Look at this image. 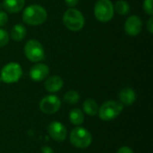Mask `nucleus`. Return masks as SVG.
Segmentation results:
<instances>
[{"label": "nucleus", "instance_id": "cd10ccee", "mask_svg": "<svg viewBox=\"0 0 153 153\" xmlns=\"http://www.w3.org/2000/svg\"><path fill=\"white\" fill-rule=\"evenodd\" d=\"M20 153H22V152H20Z\"/></svg>", "mask_w": 153, "mask_h": 153}, {"label": "nucleus", "instance_id": "a878e982", "mask_svg": "<svg viewBox=\"0 0 153 153\" xmlns=\"http://www.w3.org/2000/svg\"><path fill=\"white\" fill-rule=\"evenodd\" d=\"M41 153H55V152L49 146H43L41 148Z\"/></svg>", "mask_w": 153, "mask_h": 153}, {"label": "nucleus", "instance_id": "6e6552de", "mask_svg": "<svg viewBox=\"0 0 153 153\" xmlns=\"http://www.w3.org/2000/svg\"><path fill=\"white\" fill-rule=\"evenodd\" d=\"M61 108V100L56 95L45 96L39 102V108L42 113L52 115L56 113Z\"/></svg>", "mask_w": 153, "mask_h": 153}, {"label": "nucleus", "instance_id": "4468645a", "mask_svg": "<svg viewBox=\"0 0 153 153\" xmlns=\"http://www.w3.org/2000/svg\"><path fill=\"white\" fill-rule=\"evenodd\" d=\"M25 0H4L3 5L10 13H19L24 6Z\"/></svg>", "mask_w": 153, "mask_h": 153}, {"label": "nucleus", "instance_id": "f257e3e1", "mask_svg": "<svg viewBox=\"0 0 153 153\" xmlns=\"http://www.w3.org/2000/svg\"><path fill=\"white\" fill-rule=\"evenodd\" d=\"M48 18L46 9L39 4H30L22 13V21L29 25L37 26L44 23Z\"/></svg>", "mask_w": 153, "mask_h": 153}, {"label": "nucleus", "instance_id": "f8f14e48", "mask_svg": "<svg viewBox=\"0 0 153 153\" xmlns=\"http://www.w3.org/2000/svg\"><path fill=\"white\" fill-rule=\"evenodd\" d=\"M44 86H45V89L48 92H51V93L57 92V91H59L63 88L64 81H63V79L60 76L53 75V76L48 77L46 80Z\"/></svg>", "mask_w": 153, "mask_h": 153}, {"label": "nucleus", "instance_id": "39448f33", "mask_svg": "<svg viewBox=\"0 0 153 153\" xmlns=\"http://www.w3.org/2000/svg\"><path fill=\"white\" fill-rule=\"evenodd\" d=\"M22 76V68L20 64L10 62L6 64L1 70L0 79L5 83L17 82Z\"/></svg>", "mask_w": 153, "mask_h": 153}, {"label": "nucleus", "instance_id": "1a4fd4ad", "mask_svg": "<svg viewBox=\"0 0 153 153\" xmlns=\"http://www.w3.org/2000/svg\"><path fill=\"white\" fill-rule=\"evenodd\" d=\"M48 133L54 141L58 143L64 142L67 136L66 127L58 121H53L48 126Z\"/></svg>", "mask_w": 153, "mask_h": 153}, {"label": "nucleus", "instance_id": "5701e85b", "mask_svg": "<svg viewBox=\"0 0 153 153\" xmlns=\"http://www.w3.org/2000/svg\"><path fill=\"white\" fill-rule=\"evenodd\" d=\"M117 153H134V151L129 148L128 146H123V147H120L118 149V151L117 152Z\"/></svg>", "mask_w": 153, "mask_h": 153}, {"label": "nucleus", "instance_id": "9d476101", "mask_svg": "<svg viewBox=\"0 0 153 153\" xmlns=\"http://www.w3.org/2000/svg\"><path fill=\"white\" fill-rule=\"evenodd\" d=\"M125 30L127 35L131 37H135L142 31L143 29V22L142 19L137 15L129 16L124 25Z\"/></svg>", "mask_w": 153, "mask_h": 153}, {"label": "nucleus", "instance_id": "393cba45", "mask_svg": "<svg viewBox=\"0 0 153 153\" xmlns=\"http://www.w3.org/2000/svg\"><path fill=\"white\" fill-rule=\"evenodd\" d=\"M79 0H65V3L69 6V7H74L78 4Z\"/></svg>", "mask_w": 153, "mask_h": 153}, {"label": "nucleus", "instance_id": "f03ea898", "mask_svg": "<svg viewBox=\"0 0 153 153\" xmlns=\"http://www.w3.org/2000/svg\"><path fill=\"white\" fill-rule=\"evenodd\" d=\"M63 22L68 30L72 31H79L83 28L85 19L79 10L75 8H69L64 13Z\"/></svg>", "mask_w": 153, "mask_h": 153}, {"label": "nucleus", "instance_id": "6ab92c4d", "mask_svg": "<svg viewBox=\"0 0 153 153\" xmlns=\"http://www.w3.org/2000/svg\"><path fill=\"white\" fill-rule=\"evenodd\" d=\"M80 100V95L76 91H67L64 96V101L69 105H74L76 104Z\"/></svg>", "mask_w": 153, "mask_h": 153}, {"label": "nucleus", "instance_id": "dca6fc26", "mask_svg": "<svg viewBox=\"0 0 153 153\" xmlns=\"http://www.w3.org/2000/svg\"><path fill=\"white\" fill-rule=\"evenodd\" d=\"M82 108L85 114H87L88 116H91V117L97 115L99 111V106L97 102L92 99L85 100L82 104Z\"/></svg>", "mask_w": 153, "mask_h": 153}, {"label": "nucleus", "instance_id": "b1692460", "mask_svg": "<svg viewBox=\"0 0 153 153\" xmlns=\"http://www.w3.org/2000/svg\"><path fill=\"white\" fill-rule=\"evenodd\" d=\"M147 30H149L150 33H153V18L152 16L150 17L147 22Z\"/></svg>", "mask_w": 153, "mask_h": 153}, {"label": "nucleus", "instance_id": "412c9836", "mask_svg": "<svg viewBox=\"0 0 153 153\" xmlns=\"http://www.w3.org/2000/svg\"><path fill=\"white\" fill-rule=\"evenodd\" d=\"M153 0H144L143 2V10L144 12L149 14L150 16H152L153 14Z\"/></svg>", "mask_w": 153, "mask_h": 153}, {"label": "nucleus", "instance_id": "ddd939ff", "mask_svg": "<svg viewBox=\"0 0 153 153\" xmlns=\"http://www.w3.org/2000/svg\"><path fill=\"white\" fill-rule=\"evenodd\" d=\"M119 100L124 106H131L136 100V93L132 88H124L119 92Z\"/></svg>", "mask_w": 153, "mask_h": 153}, {"label": "nucleus", "instance_id": "7ed1b4c3", "mask_svg": "<svg viewBox=\"0 0 153 153\" xmlns=\"http://www.w3.org/2000/svg\"><path fill=\"white\" fill-rule=\"evenodd\" d=\"M124 105L120 101L108 100L99 108V117L103 121H110L117 117L123 111Z\"/></svg>", "mask_w": 153, "mask_h": 153}, {"label": "nucleus", "instance_id": "423d86ee", "mask_svg": "<svg viewBox=\"0 0 153 153\" xmlns=\"http://www.w3.org/2000/svg\"><path fill=\"white\" fill-rule=\"evenodd\" d=\"M114 5L110 0H98L94 6L95 18L100 22H108L114 16Z\"/></svg>", "mask_w": 153, "mask_h": 153}, {"label": "nucleus", "instance_id": "aec40b11", "mask_svg": "<svg viewBox=\"0 0 153 153\" xmlns=\"http://www.w3.org/2000/svg\"><path fill=\"white\" fill-rule=\"evenodd\" d=\"M9 41V34L6 30H4V29L0 28V48L4 47L5 45H7Z\"/></svg>", "mask_w": 153, "mask_h": 153}, {"label": "nucleus", "instance_id": "4be33fe9", "mask_svg": "<svg viewBox=\"0 0 153 153\" xmlns=\"http://www.w3.org/2000/svg\"><path fill=\"white\" fill-rule=\"evenodd\" d=\"M8 22V15L5 12L0 11V27L4 26Z\"/></svg>", "mask_w": 153, "mask_h": 153}, {"label": "nucleus", "instance_id": "f3484780", "mask_svg": "<svg viewBox=\"0 0 153 153\" xmlns=\"http://www.w3.org/2000/svg\"><path fill=\"white\" fill-rule=\"evenodd\" d=\"M70 122L74 126H81L84 121V114L80 108H74L69 113Z\"/></svg>", "mask_w": 153, "mask_h": 153}, {"label": "nucleus", "instance_id": "bb28decb", "mask_svg": "<svg viewBox=\"0 0 153 153\" xmlns=\"http://www.w3.org/2000/svg\"><path fill=\"white\" fill-rule=\"evenodd\" d=\"M0 83H1V79H0Z\"/></svg>", "mask_w": 153, "mask_h": 153}, {"label": "nucleus", "instance_id": "2eb2a0df", "mask_svg": "<svg viewBox=\"0 0 153 153\" xmlns=\"http://www.w3.org/2000/svg\"><path fill=\"white\" fill-rule=\"evenodd\" d=\"M26 28L22 24H15L11 30L10 36L14 41H22L26 37Z\"/></svg>", "mask_w": 153, "mask_h": 153}, {"label": "nucleus", "instance_id": "20e7f679", "mask_svg": "<svg viewBox=\"0 0 153 153\" xmlns=\"http://www.w3.org/2000/svg\"><path fill=\"white\" fill-rule=\"evenodd\" d=\"M70 142L75 148L87 149L92 143V136L86 128L79 126L70 133Z\"/></svg>", "mask_w": 153, "mask_h": 153}, {"label": "nucleus", "instance_id": "a211bd4d", "mask_svg": "<svg viewBox=\"0 0 153 153\" xmlns=\"http://www.w3.org/2000/svg\"><path fill=\"white\" fill-rule=\"evenodd\" d=\"M114 11L120 15H127L130 13V5L125 0H118L114 5Z\"/></svg>", "mask_w": 153, "mask_h": 153}, {"label": "nucleus", "instance_id": "9b49d317", "mask_svg": "<svg viewBox=\"0 0 153 153\" xmlns=\"http://www.w3.org/2000/svg\"><path fill=\"white\" fill-rule=\"evenodd\" d=\"M49 74V68L45 64L38 63L34 65L30 70V77L34 82H41L48 78Z\"/></svg>", "mask_w": 153, "mask_h": 153}, {"label": "nucleus", "instance_id": "0eeeda50", "mask_svg": "<svg viewBox=\"0 0 153 153\" xmlns=\"http://www.w3.org/2000/svg\"><path fill=\"white\" fill-rule=\"evenodd\" d=\"M24 54L28 60L38 63L45 58V50L42 44L36 39H30L24 46Z\"/></svg>", "mask_w": 153, "mask_h": 153}]
</instances>
